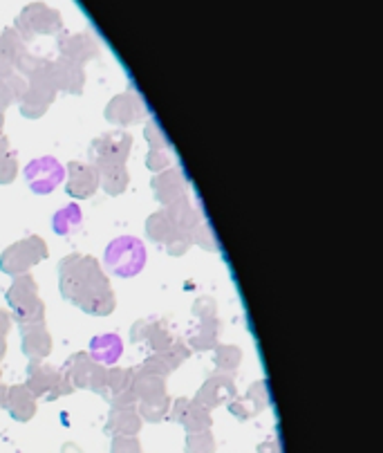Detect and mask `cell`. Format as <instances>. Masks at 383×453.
Wrapping results in <instances>:
<instances>
[{
	"label": "cell",
	"mask_w": 383,
	"mask_h": 453,
	"mask_svg": "<svg viewBox=\"0 0 383 453\" xmlns=\"http://www.w3.org/2000/svg\"><path fill=\"white\" fill-rule=\"evenodd\" d=\"M61 276V295L70 303L79 305L83 312L95 317H106L115 310V292L111 289L106 274L101 272L99 263L90 256L73 254L58 267Z\"/></svg>",
	"instance_id": "6da1fadb"
},
{
	"label": "cell",
	"mask_w": 383,
	"mask_h": 453,
	"mask_svg": "<svg viewBox=\"0 0 383 453\" xmlns=\"http://www.w3.org/2000/svg\"><path fill=\"white\" fill-rule=\"evenodd\" d=\"M108 270L119 279H133L146 267V247L134 236H119L106 247L103 256Z\"/></svg>",
	"instance_id": "7a4b0ae2"
},
{
	"label": "cell",
	"mask_w": 383,
	"mask_h": 453,
	"mask_svg": "<svg viewBox=\"0 0 383 453\" xmlns=\"http://www.w3.org/2000/svg\"><path fill=\"white\" fill-rule=\"evenodd\" d=\"M7 303H10L11 314L20 326H29V323H43L45 305L39 299V288L34 283L29 274L14 276L10 292H7Z\"/></svg>",
	"instance_id": "3957f363"
},
{
	"label": "cell",
	"mask_w": 383,
	"mask_h": 453,
	"mask_svg": "<svg viewBox=\"0 0 383 453\" xmlns=\"http://www.w3.org/2000/svg\"><path fill=\"white\" fill-rule=\"evenodd\" d=\"M45 256H48V245H45L43 238L29 236L3 251V256H0V270L10 276L27 274L36 263L43 261Z\"/></svg>",
	"instance_id": "277c9868"
},
{
	"label": "cell",
	"mask_w": 383,
	"mask_h": 453,
	"mask_svg": "<svg viewBox=\"0 0 383 453\" xmlns=\"http://www.w3.org/2000/svg\"><path fill=\"white\" fill-rule=\"evenodd\" d=\"M34 397H45V400H57V397L73 393V384L67 381L63 371H57L54 366L32 362L27 371V384Z\"/></svg>",
	"instance_id": "5b68a950"
},
{
	"label": "cell",
	"mask_w": 383,
	"mask_h": 453,
	"mask_svg": "<svg viewBox=\"0 0 383 453\" xmlns=\"http://www.w3.org/2000/svg\"><path fill=\"white\" fill-rule=\"evenodd\" d=\"M54 96H57V86H54L48 65L43 73L34 74L27 81V90L20 96V112L29 119H39L41 115H45L50 104L54 102Z\"/></svg>",
	"instance_id": "8992f818"
},
{
	"label": "cell",
	"mask_w": 383,
	"mask_h": 453,
	"mask_svg": "<svg viewBox=\"0 0 383 453\" xmlns=\"http://www.w3.org/2000/svg\"><path fill=\"white\" fill-rule=\"evenodd\" d=\"M63 375L73 384V388H88V391H95L99 395H106L108 372L99 364L92 362L88 355H83V352L81 355H73V357L67 359L65 368H63Z\"/></svg>",
	"instance_id": "52a82bcc"
},
{
	"label": "cell",
	"mask_w": 383,
	"mask_h": 453,
	"mask_svg": "<svg viewBox=\"0 0 383 453\" xmlns=\"http://www.w3.org/2000/svg\"><path fill=\"white\" fill-rule=\"evenodd\" d=\"M25 180L36 196H48L65 180V166L57 157H36L25 166Z\"/></svg>",
	"instance_id": "ba28073f"
},
{
	"label": "cell",
	"mask_w": 383,
	"mask_h": 453,
	"mask_svg": "<svg viewBox=\"0 0 383 453\" xmlns=\"http://www.w3.org/2000/svg\"><path fill=\"white\" fill-rule=\"evenodd\" d=\"M130 150H133V137L128 133H106L90 144L92 166L126 165Z\"/></svg>",
	"instance_id": "9c48e42d"
},
{
	"label": "cell",
	"mask_w": 383,
	"mask_h": 453,
	"mask_svg": "<svg viewBox=\"0 0 383 453\" xmlns=\"http://www.w3.org/2000/svg\"><path fill=\"white\" fill-rule=\"evenodd\" d=\"M65 191L77 200L92 198L99 188V171L90 165H83V162H70L65 166Z\"/></svg>",
	"instance_id": "30bf717a"
},
{
	"label": "cell",
	"mask_w": 383,
	"mask_h": 453,
	"mask_svg": "<svg viewBox=\"0 0 383 453\" xmlns=\"http://www.w3.org/2000/svg\"><path fill=\"white\" fill-rule=\"evenodd\" d=\"M146 117L144 102L139 99L134 92H124L117 95L111 104L106 106V119L117 126H130L137 124Z\"/></svg>",
	"instance_id": "8fae6325"
},
{
	"label": "cell",
	"mask_w": 383,
	"mask_h": 453,
	"mask_svg": "<svg viewBox=\"0 0 383 453\" xmlns=\"http://www.w3.org/2000/svg\"><path fill=\"white\" fill-rule=\"evenodd\" d=\"M231 397H235V386L231 381V377L225 375H213L202 384V388L195 395V404L202 409L211 411L216 406H220L222 402H229Z\"/></svg>",
	"instance_id": "7c38bea8"
},
{
	"label": "cell",
	"mask_w": 383,
	"mask_h": 453,
	"mask_svg": "<svg viewBox=\"0 0 383 453\" xmlns=\"http://www.w3.org/2000/svg\"><path fill=\"white\" fill-rule=\"evenodd\" d=\"M153 193L157 203L168 207V204L178 203V200H182L187 196V180H184V175L178 169L162 171L153 180Z\"/></svg>",
	"instance_id": "4fadbf2b"
},
{
	"label": "cell",
	"mask_w": 383,
	"mask_h": 453,
	"mask_svg": "<svg viewBox=\"0 0 383 453\" xmlns=\"http://www.w3.org/2000/svg\"><path fill=\"white\" fill-rule=\"evenodd\" d=\"M50 74H52V81L57 86V90L70 92V95H81L83 83H86V74L83 68L74 61H57L50 65Z\"/></svg>",
	"instance_id": "5bb4252c"
},
{
	"label": "cell",
	"mask_w": 383,
	"mask_h": 453,
	"mask_svg": "<svg viewBox=\"0 0 383 453\" xmlns=\"http://www.w3.org/2000/svg\"><path fill=\"white\" fill-rule=\"evenodd\" d=\"M23 355H27L32 362H41L43 357H48L52 352V337H50L45 323H29L23 326Z\"/></svg>",
	"instance_id": "9a60e30c"
},
{
	"label": "cell",
	"mask_w": 383,
	"mask_h": 453,
	"mask_svg": "<svg viewBox=\"0 0 383 453\" xmlns=\"http://www.w3.org/2000/svg\"><path fill=\"white\" fill-rule=\"evenodd\" d=\"M124 355V342L119 334H99L90 342V352L88 357L96 362L99 366H115Z\"/></svg>",
	"instance_id": "2e32d148"
},
{
	"label": "cell",
	"mask_w": 383,
	"mask_h": 453,
	"mask_svg": "<svg viewBox=\"0 0 383 453\" xmlns=\"http://www.w3.org/2000/svg\"><path fill=\"white\" fill-rule=\"evenodd\" d=\"M267 402H269L267 384H264V381H256L242 400L231 402L229 411L235 415V418L247 419V418H251V415L258 413V411H263L264 406H267Z\"/></svg>",
	"instance_id": "e0dca14e"
},
{
	"label": "cell",
	"mask_w": 383,
	"mask_h": 453,
	"mask_svg": "<svg viewBox=\"0 0 383 453\" xmlns=\"http://www.w3.org/2000/svg\"><path fill=\"white\" fill-rule=\"evenodd\" d=\"M3 409L10 411V415L19 422H27L36 413V397L29 393L27 386H11L7 388V400Z\"/></svg>",
	"instance_id": "ac0fdd59"
},
{
	"label": "cell",
	"mask_w": 383,
	"mask_h": 453,
	"mask_svg": "<svg viewBox=\"0 0 383 453\" xmlns=\"http://www.w3.org/2000/svg\"><path fill=\"white\" fill-rule=\"evenodd\" d=\"M133 342H149L153 346L155 352H162L171 346V337H168V330L162 328L159 321H137L133 328Z\"/></svg>",
	"instance_id": "d6986e66"
},
{
	"label": "cell",
	"mask_w": 383,
	"mask_h": 453,
	"mask_svg": "<svg viewBox=\"0 0 383 453\" xmlns=\"http://www.w3.org/2000/svg\"><path fill=\"white\" fill-rule=\"evenodd\" d=\"M146 234H149V238L153 242L168 245L180 234V226L175 225V220L166 211H157L146 220Z\"/></svg>",
	"instance_id": "ffe728a7"
},
{
	"label": "cell",
	"mask_w": 383,
	"mask_h": 453,
	"mask_svg": "<svg viewBox=\"0 0 383 453\" xmlns=\"http://www.w3.org/2000/svg\"><path fill=\"white\" fill-rule=\"evenodd\" d=\"M95 169L99 171V187L111 196H121L128 188V171L124 165H103Z\"/></svg>",
	"instance_id": "44dd1931"
},
{
	"label": "cell",
	"mask_w": 383,
	"mask_h": 453,
	"mask_svg": "<svg viewBox=\"0 0 383 453\" xmlns=\"http://www.w3.org/2000/svg\"><path fill=\"white\" fill-rule=\"evenodd\" d=\"M83 225V211L79 204H67L61 211L54 213L52 229L57 236H73L81 229Z\"/></svg>",
	"instance_id": "7402d4cb"
},
{
	"label": "cell",
	"mask_w": 383,
	"mask_h": 453,
	"mask_svg": "<svg viewBox=\"0 0 383 453\" xmlns=\"http://www.w3.org/2000/svg\"><path fill=\"white\" fill-rule=\"evenodd\" d=\"M139 429H142V418L134 411H112L108 434L134 435Z\"/></svg>",
	"instance_id": "603a6c76"
},
{
	"label": "cell",
	"mask_w": 383,
	"mask_h": 453,
	"mask_svg": "<svg viewBox=\"0 0 383 453\" xmlns=\"http://www.w3.org/2000/svg\"><path fill=\"white\" fill-rule=\"evenodd\" d=\"M180 422L187 426L188 434H202V431H209V426H211V413L206 409H202V406H197L195 402L191 400Z\"/></svg>",
	"instance_id": "cb8c5ba5"
},
{
	"label": "cell",
	"mask_w": 383,
	"mask_h": 453,
	"mask_svg": "<svg viewBox=\"0 0 383 453\" xmlns=\"http://www.w3.org/2000/svg\"><path fill=\"white\" fill-rule=\"evenodd\" d=\"M19 173V162H16V153L11 150L10 140L5 135H0V184H11Z\"/></svg>",
	"instance_id": "d4e9b609"
},
{
	"label": "cell",
	"mask_w": 383,
	"mask_h": 453,
	"mask_svg": "<svg viewBox=\"0 0 383 453\" xmlns=\"http://www.w3.org/2000/svg\"><path fill=\"white\" fill-rule=\"evenodd\" d=\"M63 54H65L67 61H74L81 65L83 61H88V58L95 57L96 50L88 36H73V39L63 43Z\"/></svg>",
	"instance_id": "484cf974"
},
{
	"label": "cell",
	"mask_w": 383,
	"mask_h": 453,
	"mask_svg": "<svg viewBox=\"0 0 383 453\" xmlns=\"http://www.w3.org/2000/svg\"><path fill=\"white\" fill-rule=\"evenodd\" d=\"M218 330H220L218 319H202L200 328H197V333L191 337V346L195 348V350H209V348L216 346Z\"/></svg>",
	"instance_id": "4316f807"
},
{
	"label": "cell",
	"mask_w": 383,
	"mask_h": 453,
	"mask_svg": "<svg viewBox=\"0 0 383 453\" xmlns=\"http://www.w3.org/2000/svg\"><path fill=\"white\" fill-rule=\"evenodd\" d=\"M133 381H134V372L126 371V368H112L111 372L106 375V397L111 395H119V393H128L133 391Z\"/></svg>",
	"instance_id": "83f0119b"
},
{
	"label": "cell",
	"mask_w": 383,
	"mask_h": 453,
	"mask_svg": "<svg viewBox=\"0 0 383 453\" xmlns=\"http://www.w3.org/2000/svg\"><path fill=\"white\" fill-rule=\"evenodd\" d=\"M242 352L235 346H218L216 348V366L220 372H234L240 366Z\"/></svg>",
	"instance_id": "f1b7e54d"
},
{
	"label": "cell",
	"mask_w": 383,
	"mask_h": 453,
	"mask_svg": "<svg viewBox=\"0 0 383 453\" xmlns=\"http://www.w3.org/2000/svg\"><path fill=\"white\" fill-rule=\"evenodd\" d=\"M168 409H171V400H168V395L157 397V400L139 402V411H142V418L149 419V422H159V419L166 418Z\"/></svg>",
	"instance_id": "f546056e"
},
{
	"label": "cell",
	"mask_w": 383,
	"mask_h": 453,
	"mask_svg": "<svg viewBox=\"0 0 383 453\" xmlns=\"http://www.w3.org/2000/svg\"><path fill=\"white\" fill-rule=\"evenodd\" d=\"M213 449H216V442H213V435L209 431L188 435L187 453H213Z\"/></svg>",
	"instance_id": "4dcf8cb0"
},
{
	"label": "cell",
	"mask_w": 383,
	"mask_h": 453,
	"mask_svg": "<svg viewBox=\"0 0 383 453\" xmlns=\"http://www.w3.org/2000/svg\"><path fill=\"white\" fill-rule=\"evenodd\" d=\"M168 165H171V153H168V149H150L149 157H146V166L150 171L162 173V171L168 169Z\"/></svg>",
	"instance_id": "1f68e13d"
},
{
	"label": "cell",
	"mask_w": 383,
	"mask_h": 453,
	"mask_svg": "<svg viewBox=\"0 0 383 453\" xmlns=\"http://www.w3.org/2000/svg\"><path fill=\"white\" fill-rule=\"evenodd\" d=\"M146 142L150 144V149H171V144H168V137L164 135L162 128H159V124L155 119H150L149 124H146Z\"/></svg>",
	"instance_id": "d6a6232c"
},
{
	"label": "cell",
	"mask_w": 383,
	"mask_h": 453,
	"mask_svg": "<svg viewBox=\"0 0 383 453\" xmlns=\"http://www.w3.org/2000/svg\"><path fill=\"white\" fill-rule=\"evenodd\" d=\"M112 453H142V447L133 435H117L112 440Z\"/></svg>",
	"instance_id": "836d02e7"
},
{
	"label": "cell",
	"mask_w": 383,
	"mask_h": 453,
	"mask_svg": "<svg viewBox=\"0 0 383 453\" xmlns=\"http://www.w3.org/2000/svg\"><path fill=\"white\" fill-rule=\"evenodd\" d=\"M191 236H188V234H184V232H180L178 236L172 238L171 242H168L166 245V250H168V254H172V256H182L184 251H188V247H191Z\"/></svg>",
	"instance_id": "e575fe53"
},
{
	"label": "cell",
	"mask_w": 383,
	"mask_h": 453,
	"mask_svg": "<svg viewBox=\"0 0 383 453\" xmlns=\"http://www.w3.org/2000/svg\"><path fill=\"white\" fill-rule=\"evenodd\" d=\"M10 326H11V319L5 310H0V337H5L10 333Z\"/></svg>",
	"instance_id": "d590c367"
},
{
	"label": "cell",
	"mask_w": 383,
	"mask_h": 453,
	"mask_svg": "<svg viewBox=\"0 0 383 453\" xmlns=\"http://www.w3.org/2000/svg\"><path fill=\"white\" fill-rule=\"evenodd\" d=\"M5 350H7L5 337H0V359H3V355H5Z\"/></svg>",
	"instance_id": "8d00e7d4"
},
{
	"label": "cell",
	"mask_w": 383,
	"mask_h": 453,
	"mask_svg": "<svg viewBox=\"0 0 383 453\" xmlns=\"http://www.w3.org/2000/svg\"><path fill=\"white\" fill-rule=\"evenodd\" d=\"M0 135H3V112H0Z\"/></svg>",
	"instance_id": "74e56055"
}]
</instances>
